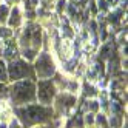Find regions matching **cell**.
I'll return each instance as SVG.
<instances>
[{
  "instance_id": "obj_1",
  "label": "cell",
  "mask_w": 128,
  "mask_h": 128,
  "mask_svg": "<svg viewBox=\"0 0 128 128\" xmlns=\"http://www.w3.org/2000/svg\"><path fill=\"white\" fill-rule=\"evenodd\" d=\"M14 113L16 119L23 128H32L37 125L48 124L52 119L54 110L51 106H45L40 104H28L23 106H16Z\"/></svg>"
},
{
  "instance_id": "obj_2",
  "label": "cell",
  "mask_w": 128,
  "mask_h": 128,
  "mask_svg": "<svg viewBox=\"0 0 128 128\" xmlns=\"http://www.w3.org/2000/svg\"><path fill=\"white\" fill-rule=\"evenodd\" d=\"M8 91H10V100L14 106H23L36 102V84L31 79L12 82V85L8 86Z\"/></svg>"
},
{
  "instance_id": "obj_3",
  "label": "cell",
  "mask_w": 128,
  "mask_h": 128,
  "mask_svg": "<svg viewBox=\"0 0 128 128\" xmlns=\"http://www.w3.org/2000/svg\"><path fill=\"white\" fill-rule=\"evenodd\" d=\"M42 45V30L39 25H28L23 30L20 36V46L23 51V56L28 60H34L36 54L39 52V48Z\"/></svg>"
},
{
  "instance_id": "obj_4",
  "label": "cell",
  "mask_w": 128,
  "mask_h": 128,
  "mask_svg": "<svg viewBox=\"0 0 128 128\" xmlns=\"http://www.w3.org/2000/svg\"><path fill=\"white\" fill-rule=\"evenodd\" d=\"M34 72L40 80L51 79L56 74V63L50 52H40L34 59Z\"/></svg>"
},
{
  "instance_id": "obj_5",
  "label": "cell",
  "mask_w": 128,
  "mask_h": 128,
  "mask_svg": "<svg viewBox=\"0 0 128 128\" xmlns=\"http://www.w3.org/2000/svg\"><path fill=\"white\" fill-rule=\"evenodd\" d=\"M6 72H8V80L17 82V80H23V79H31L34 74V70L26 60L14 59L8 63Z\"/></svg>"
},
{
  "instance_id": "obj_6",
  "label": "cell",
  "mask_w": 128,
  "mask_h": 128,
  "mask_svg": "<svg viewBox=\"0 0 128 128\" xmlns=\"http://www.w3.org/2000/svg\"><path fill=\"white\" fill-rule=\"evenodd\" d=\"M56 96H57V86L51 79L39 80L36 84V100H37V104L51 106Z\"/></svg>"
},
{
  "instance_id": "obj_7",
  "label": "cell",
  "mask_w": 128,
  "mask_h": 128,
  "mask_svg": "<svg viewBox=\"0 0 128 128\" xmlns=\"http://www.w3.org/2000/svg\"><path fill=\"white\" fill-rule=\"evenodd\" d=\"M54 108L59 114H68L76 105V96H72L70 93H60L54 97Z\"/></svg>"
},
{
  "instance_id": "obj_8",
  "label": "cell",
  "mask_w": 128,
  "mask_h": 128,
  "mask_svg": "<svg viewBox=\"0 0 128 128\" xmlns=\"http://www.w3.org/2000/svg\"><path fill=\"white\" fill-rule=\"evenodd\" d=\"M6 23L10 25V28H19L22 25V12L19 6H14L12 10H10V16H8Z\"/></svg>"
},
{
  "instance_id": "obj_9",
  "label": "cell",
  "mask_w": 128,
  "mask_h": 128,
  "mask_svg": "<svg viewBox=\"0 0 128 128\" xmlns=\"http://www.w3.org/2000/svg\"><path fill=\"white\" fill-rule=\"evenodd\" d=\"M10 99V91H8V85L5 82H0V104H3L5 100Z\"/></svg>"
},
{
  "instance_id": "obj_10",
  "label": "cell",
  "mask_w": 128,
  "mask_h": 128,
  "mask_svg": "<svg viewBox=\"0 0 128 128\" xmlns=\"http://www.w3.org/2000/svg\"><path fill=\"white\" fill-rule=\"evenodd\" d=\"M8 16H10V8H8V5L2 3V5H0V25L6 23Z\"/></svg>"
},
{
  "instance_id": "obj_11",
  "label": "cell",
  "mask_w": 128,
  "mask_h": 128,
  "mask_svg": "<svg viewBox=\"0 0 128 128\" xmlns=\"http://www.w3.org/2000/svg\"><path fill=\"white\" fill-rule=\"evenodd\" d=\"M84 124L90 128V126H94V113H86L85 116H84Z\"/></svg>"
},
{
  "instance_id": "obj_12",
  "label": "cell",
  "mask_w": 128,
  "mask_h": 128,
  "mask_svg": "<svg viewBox=\"0 0 128 128\" xmlns=\"http://www.w3.org/2000/svg\"><path fill=\"white\" fill-rule=\"evenodd\" d=\"M8 80V72H6V63L3 60H0V82Z\"/></svg>"
},
{
  "instance_id": "obj_13",
  "label": "cell",
  "mask_w": 128,
  "mask_h": 128,
  "mask_svg": "<svg viewBox=\"0 0 128 128\" xmlns=\"http://www.w3.org/2000/svg\"><path fill=\"white\" fill-rule=\"evenodd\" d=\"M86 110H88V113H96L97 110H99V104L96 102V100H86Z\"/></svg>"
},
{
  "instance_id": "obj_14",
  "label": "cell",
  "mask_w": 128,
  "mask_h": 128,
  "mask_svg": "<svg viewBox=\"0 0 128 128\" xmlns=\"http://www.w3.org/2000/svg\"><path fill=\"white\" fill-rule=\"evenodd\" d=\"M97 2H99L100 10H105V8H108L110 5H113V0H97Z\"/></svg>"
},
{
  "instance_id": "obj_15",
  "label": "cell",
  "mask_w": 128,
  "mask_h": 128,
  "mask_svg": "<svg viewBox=\"0 0 128 128\" xmlns=\"http://www.w3.org/2000/svg\"><path fill=\"white\" fill-rule=\"evenodd\" d=\"M8 128H23V126H22V125L19 124V120H17V119L14 117L12 120H11L10 124H8Z\"/></svg>"
},
{
  "instance_id": "obj_16",
  "label": "cell",
  "mask_w": 128,
  "mask_h": 128,
  "mask_svg": "<svg viewBox=\"0 0 128 128\" xmlns=\"http://www.w3.org/2000/svg\"><path fill=\"white\" fill-rule=\"evenodd\" d=\"M0 36H2V37H10V36H11V30L2 28V26H0Z\"/></svg>"
},
{
  "instance_id": "obj_17",
  "label": "cell",
  "mask_w": 128,
  "mask_h": 128,
  "mask_svg": "<svg viewBox=\"0 0 128 128\" xmlns=\"http://www.w3.org/2000/svg\"><path fill=\"white\" fill-rule=\"evenodd\" d=\"M65 5H66L65 0H59V2H57V10H59V11H62L63 8H65Z\"/></svg>"
},
{
  "instance_id": "obj_18",
  "label": "cell",
  "mask_w": 128,
  "mask_h": 128,
  "mask_svg": "<svg viewBox=\"0 0 128 128\" xmlns=\"http://www.w3.org/2000/svg\"><path fill=\"white\" fill-rule=\"evenodd\" d=\"M0 128H8V124L6 122H2V124H0Z\"/></svg>"
},
{
  "instance_id": "obj_19",
  "label": "cell",
  "mask_w": 128,
  "mask_h": 128,
  "mask_svg": "<svg viewBox=\"0 0 128 128\" xmlns=\"http://www.w3.org/2000/svg\"><path fill=\"white\" fill-rule=\"evenodd\" d=\"M32 128H39V126H32Z\"/></svg>"
},
{
  "instance_id": "obj_20",
  "label": "cell",
  "mask_w": 128,
  "mask_h": 128,
  "mask_svg": "<svg viewBox=\"0 0 128 128\" xmlns=\"http://www.w3.org/2000/svg\"><path fill=\"white\" fill-rule=\"evenodd\" d=\"M17 2H19V0H16V3H17Z\"/></svg>"
}]
</instances>
